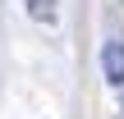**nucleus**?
Returning a JSON list of instances; mask_svg holds the SVG:
<instances>
[{
  "mask_svg": "<svg viewBox=\"0 0 124 119\" xmlns=\"http://www.w3.org/2000/svg\"><path fill=\"white\" fill-rule=\"evenodd\" d=\"M23 5H28V14H32L37 23H55V5H60V0H23Z\"/></svg>",
  "mask_w": 124,
  "mask_h": 119,
  "instance_id": "obj_2",
  "label": "nucleus"
},
{
  "mask_svg": "<svg viewBox=\"0 0 124 119\" xmlns=\"http://www.w3.org/2000/svg\"><path fill=\"white\" fill-rule=\"evenodd\" d=\"M101 73H106L110 87H124V41L120 37H110L101 46Z\"/></svg>",
  "mask_w": 124,
  "mask_h": 119,
  "instance_id": "obj_1",
  "label": "nucleus"
}]
</instances>
